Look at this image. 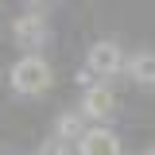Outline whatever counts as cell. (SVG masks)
<instances>
[{
  "mask_svg": "<svg viewBox=\"0 0 155 155\" xmlns=\"http://www.w3.org/2000/svg\"><path fill=\"white\" fill-rule=\"evenodd\" d=\"M116 97L109 93V89H101V85H93V89H85V97H81V116H93V120H105V116L113 113Z\"/></svg>",
  "mask_w": 155,
  "mask_h": 155,
  "instance_id": "cell-5",
  "label": "cell"
},
{
  "mask_svg": "<svg viewBox=\"0 0 155 155\" xmlns=\"http://www.w3.org/2000/svg\"><path fill=\"white\" fill-rule=\"evenodd\" d=\"M78 155H120V140L109 128H89V132H81Z\"/></svg>",
  "mask_w": 155,
  "mask_h": 155,
  "instance_id": "cell-4",
  "label": "cell"
},
{
  "mask_svg": "<svg viewBox=\"0 0 155 155\" xmlns=\"http://www.w3.org/2000/svg\"><path fill=\"white\" fill-rule=\"evenodd\" d=\"M12 39H16V47H23V51L43 47V39H47V16H39V12L16 16V23H12Z\"/></svg>",
  "mask_w": 155,
  "mask_h": 155,
  "instance_id": "cell-2",
  "label": "cell"
},
{
  "mask_svg": "<svg viewBox=\"0 0 155 155\" xmlns=\"http://www.w3.org/2000/svg\"><path fill=\"white\" fill-rule=\"evenodd\" d=\"M35 155H66V140H47V143H39V151Z\"/></svg>",
  "mask_w": 155,
  "mask_h": 155,
  "instance_id": "cell-8",
  "label": "cell"
},
{
  "mask_svg": "<svg viewBox=\"0 0 155 155\" xmlns=\"http://www.w3.org/2000/svg\"><path fill=\"white\" fill-rule=\"evenodd\" d=\"M51 81H54V74H51V66H47L39 54H23L16 66H12V89L23 93V97L47 93V89H51Z\"/></svg>",
  "mask_w": 155,
  "mask_h": 155,
  "instance_id": "cell-1",
  "label": "cell"
},
{
  "mask_svg": "<svg viewBox=\"0 0 155 155\" xmlns=\"http://www.w3.org/2000/svg\"><path fill=\"white\" fill-rule=\"evenodd\" d=\"M124 70V54L116 43H93L89 47V74H101V78H113Z\"/></svg>",
  "mask_w": 155,
  "mask_h": 155,
  "instance_id": "cell-3",
  "label": "cell"
},
{
  "mask_svg": "<svg viewBox=\"0 0 155 155\" xmlns=\"http://www.w3.org/2000/svg\"><path fill=\"white\" fill-rule=\"evenodd\" d=\"M81 132H85V120H81V113H62L54 120V136L58 140H81Z\"/></svg>",
  "mask_w": 155,
  "mask_h": 155,
  "instance_id": "cell-7",
  "label": "cell"
},
{
  "mask_svg": "<svg viewBox=\"0 0 155 155\" xmlns=\"http://www.w3.org/2000/svg\"><path fill=\"white\" fill-rule=\"evenodd\" d=\"M143 155H155V147H147V151H143Z\"/></svg>",
  "mask_w": 155,
  "mask_h": 155,
  "instance_id": "cell-9",
  "label": "cell"
},
{
  "mask_svg": "<svg viewBox=\"0 0 155 155\" xmlns=\"http://www.w3.org/2000/svg\"><path fill=\"white\" fill-rule=\"evenodd\" d=\"M31 4H47V0H31Z\"/></svg>",
  "mask_w": 155,
  "mask_h": 155,
  "instance_id": "cell-10",
  "label": "cell"
},
{
  "mask_svg": "<svg viewBox=\"0 0 155 155\" xmlns=\"http://www.w3.org/2000/svg\"><path fill=\"white\" fill-rule=\"evenodd\" d=\"M128 74H132L140 85H155V51H140V54L128 62Z\"/></svg>",
  "mask_w": 155,
  "mask_h": 155,
  "instance_id": "cell-6",
  "label": "cell"
}]
</instances>
